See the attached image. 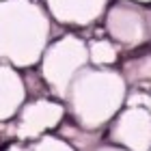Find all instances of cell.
Returning a JSON list of instances; mask_svg holds the SVG:
<instances>
[{"label": "cell", "mask_w": 151, "mask_h": 151, "mask_svg": "<svg viewBox=\"0 0 151 151\" xmlns=\"http://www.w3.org/2000/svg\"><path fill=\"white\" fill-rule=\"evenodd\" d=\"M127 91L129 86L119 69L86 65L69 84L63 104L76 125L101 132L125 106Z\"/></svg>", "instance_id": "cell-1"}, {"label": "cell", "mask_w": 151, "mask_h": 151, "mask_svg": "<svg viewBox=\"0 0 151 151\" xmlns=\"http://www.w3.org/2000/svg\"><path fill=\"white\" fill-rule=\"evenodd\" d=\"M52 37V19L39 0H0V63L37 67Z\"/></svg>", "instance_id": "cell-2"}, {"label": "cell", "mask_w": 151, "mask_h": 151, "mask_svg": "<svg viewBox=\"0 0 151 151\" xmlns=\"http://www.w3.org/2000/svg\"><path fill=\"white\" fill-rule=\"evenodd\" d=\"M88 65L86 39L73 32H65L58 39L47 43L39 58V76L50 95L58 101H65L69 84L84 67Z\"/></svg>", "instance_id": "cell-3"}, {"label": "cell", "mask_w": 151, "mask_h": 151, "mask_svg": "<svg viewBox=\"0 0 151 151\" xmlns=\"http://www.w3.org/2000/svg\"><path fill=\"white\" fill-rule=\"evenodd\" d=\"M106 138L125 151H151V93L129 88L125 106L108 123Z\"/></svg>", "instance_id": "cell-4"}, {"label": "cell", "mask_w": 151, "mask_h": 151, "mask_svg": "<svg viewBox=\"0 0 151 151\" xmlns=\"http://www.w3.org/2000/svg\"><path fill=\"white\" fill-rule=\"evenodd\" d=\"M104 30L121 50H138L151 41V11L129 0H116L104 13Z\"/></svg>", "instance_id": "cell-5"}, {"label": "cell", "mask_w": 151, "mask_h": 151, "mask_svg": "<svg viewBox=\"0 0 151 151\" xmlns=\"http://www.w3.org/2000/svg\"><path fill=\"white\" fill-rule=\"evenodd\" d=\"M67 108L63 101L54 97H32L26 99L24 106L15 114L13 136L19 142H32L45 134L56 132L58 125L65 121Z\"/></svg>", "instance_id": "cell-6"}, {"label": "cell", "mask_w": 151, "mask_h": 151, "mask_svg": "<svg viewBox=\"0 0 151 151\" xmlns=\"http://www.w3.org/2000/svg\"><path fill=\"white\" fill-rule=\"evenodd\" d=\"M50 19L69 28H88L104 17L110 0H45Z\"/></svg>", "instance_id": "cell-7"}, {"label": "cell", "mask_w": 151, "mask_h": 151, "mask_svg": "<svg viewBox=\"0 0 151 151\" xmlns=\"http://www.w3.org/2000/svg\"><path fill=\"white\" fill-rule=\"evenodd\" d=\"M26 99H28V88L22 71L6 63H0V123H9L15 119Z\"/></svg>", "instance_id": "cell-8"}, {"label": "cell", "mask_w": 151, "mask_h": 151, "mask_svg": "<svg viewBox=\"0 0 151 151\" xmlns=\"http://www.w3.org/2000/svg\"><path fill=\"white\" fill-rule=\"evenodd\" d=\"M119 71L123 76V80L127 82V86L147 91V86H151V52L134 56V58H125Z\"/></svg>", "instance_id": "cell-9"}, {"label": "cell", "mask_w": 151, "mask_h": 151, "mask_svg": "<svg viewBox=\"0 0 151 151\" xmlns=\"http://www.w3.org/2000/svg\"><path fill=\"white\" fill-rule=\"evenodd\" d=\"M88 47V65L93 67H114L121 58V47L112 43L108 37H95L86 41Z\"/></svg>", "instance_id": "cell-10"}, {"label": "cell", "mask_w": 151, "mask_h": 151, "mask_svg": "<svg viewBox=\"0 0 151 151\" xmlns=\"http://www.w3.org/2000/svg\"><path fill=\"white\" fill-rule=\"evenodd\" d=\"M58 136L65 138L76 151H91L99 142V132H88L69 121H63L58 125Z\"/></svg>", "instance_id": "cell-11"}, {"label": "cell", "mask_w": 151, "mask_h": 151, "mask_svg": "<svg viewBox=\"0 0 151 151\" xmlns=\"http://www.w3.org/2000/svg\"><path fill=\"white\" fill-rule=\"evenodd\" d=\"M26 151H76V149L58 134H45L32 140L30 145H26Z\"/></svg>", "instance_id": "cell-12"}, {"label": "cell", "mask_w": 151, "mask_h": 151, "mask_svg": "<svg viewBox=\"0 0 151 151\" xmlns=\"http://www.w3.org/2000/svg\"><path fill=\"white\" fill-rule=\"evenodd\" d=\"M91 151H125V149L119 145H112V142H97Z\"/></svg>", "instance_id": "cell-13"}, {"label": "cell", "mask_w": 151, "mask_h": 151, "mask_svg": "<svg viewBox=\"0 0 151 151\" xmlns=\"http://www.w3.org/2000/svg\"><path fill=\"white\" fill-rule=\"evenodd\" d=\"M4 151H26V145H24V142H11Z\"/></svg>", "instance_id": "cell-14"}, {"label": "cell", "mask_w": 151, "mask_h": 151, "mask_svg": "<svg viewBox=\"0 0 151 151\" xmlns=\"http://www.w3.org/2000/svg\"><path fill=\"white\" fill-rule=\"evenodd\" d=\"M129 2H136V4H142V6H147V4H151V0H129Z\"/></svg>", "instance_id": "cell-15"}]
</instances>
